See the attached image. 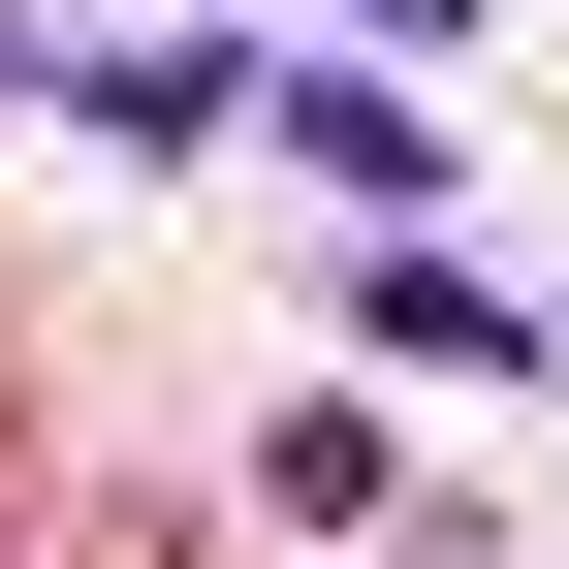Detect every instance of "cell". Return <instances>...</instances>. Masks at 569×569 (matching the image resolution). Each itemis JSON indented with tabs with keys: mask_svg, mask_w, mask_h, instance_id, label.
Masks as SVG:
<instances>
[{
	"mask_svg": "<svg viewBox=\"0 0 569 569\" xmlns=\"http://www.w3.org/2000/svg\"><path fill=\"white\" fill-rule=\"evenodd\" d=\"M0 538H32V411H0Z\"/></svg>",
	"mask_w": 569,
	"mask_h": 569,
	"instance_id": "6da1fadb",
	"label": "cell"
},
{
	"mask_svg": "<svg viewBox=\"0 0 569 569\" xmlns=\"http://www.w3.org/2000/svg\"><path fill=\"white\" fill-rule=\"evenodd\" d=\"M96 569H190V538H159V507H127V538H96Z\"/></svg>",
	"mask_w": 569,
	"mask_h": 569,
	"instance_id": "7a4b0ae2",
	"label": "cell"
}]
</instances>
